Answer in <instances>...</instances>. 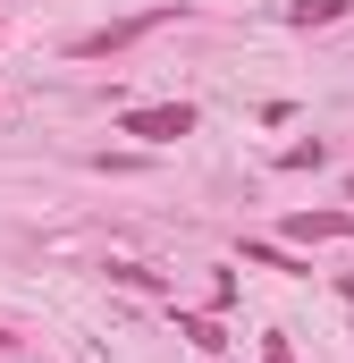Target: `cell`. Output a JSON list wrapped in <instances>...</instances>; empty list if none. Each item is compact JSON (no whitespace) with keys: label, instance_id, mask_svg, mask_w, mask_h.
<instances>
[{"label":"cell","instance_id":"3","mask_svg":"<svg viewBox=\"0 0 354 363\" xmlns=\"http://www.w3.org/2000/svg\"><path fill=\"white\" fill-rule=\"evenodd\" d=\"M177 338H194L202 355H219V347H228V330H219L211 313H185V321H177Z\"/></svg>","mask_w":354,"mask_h":363},{"label":"cell","instance_id":"1","mask_svg":"<svg viewBox=\"0 0 354 363\" xmlns=\"http://www.w3.org/2000/svg\"><path fill=\"white\" fill-rule=\"evenodd\" d=\"M118 127L144 135V144H177V135H194V110H185V101H161V110H127Z\"/></svg>","mask_w":354,"mask_h":363},{"label":"cell","instance_id":"6","mask_svg":"<svg viewBox=\"0 0 354 363\" xmlns=\"http://www.w3.org/2000/svg\"><path fill=\"white\" fill-rule=\"evenodd\" d=\"M262 363H295V347H287V338H270V355Z\"/></svg>","mask_w":354,"mask_h":363},{"label":"cell","instance_id":"4","mask_svg":"<svg viewBox=\"0 0 354 363\" xmlns=\"http://www.w3.org/2000/svg\"><path fill=\"white\" fill-rule=\"evenodd\" d=\"M287 17H295V26H329V17H346V0H295Z\"/></svg>","mask_w":354,"mask_h":363},{"label":"cell","instance_id":"5","mask_svg":"<svg viewBox=\"0 0 354 363\" xmlns=\"http://www.w3.org/2000/svg\"><path fill=\"white\" fill-rule=\"evenodd\" d=\"M245 262H262V271H287V279H304V262H295V254H278V245H245Z\"/></svg>","mask_w":354,"mask_h":363},{"label":"cell","instance_id":"2","mask_svg":"<svg viewBox=\"0 0 354 363\" xmlns=\"http://www.w3.org/2000/svg\"><path fill=\"white\" fill-rule=\"evenodd\" d=\"M354 220L346 211H304V220H287V237H304V245H329V237H346Z\"/></svg>","mask_w":354,"mask_h":363}]
</instances>
